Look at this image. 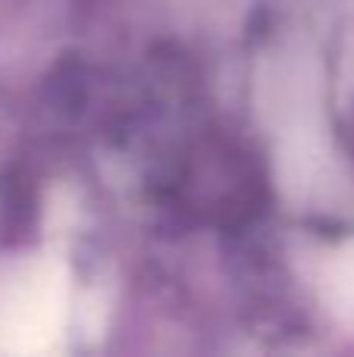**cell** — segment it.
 Wrapping results in <instances>:
<instances>
[{"label":"cell","instance_id":"obj_1","mask_svg":"<svg viewBox=\"0 0 354 357\" xmlns=\"http://www.w3.org/2000/svg\"><path fill=\"white\" fill-rule=\"evenodd\" d=\"M66 314V273L54 260L25 266L0 298V351L38 354L60 335Z\"/></svg>","mask_w":354,"mask_h":357}]
</instances>
